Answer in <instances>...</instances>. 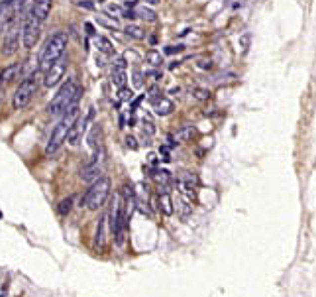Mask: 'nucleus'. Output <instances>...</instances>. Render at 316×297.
<instances>
[{
	"label": "nucleus",
	"instance_id": "f257e3e1",
	"mask_svg": "<svg viewBox=\"0 0 316 297\" xmlns=\"http://www.w3.org/2000/svg\"><path fill=\"white\" fill-rule=\"evenodd\" d=\"M79 116H81V114H79V100H75L63 114H61L57 126H55L53 132H51V138H49L47 148H45V154H47V156L55 154V152L63 146V142H67V136L71 132V128L75 126V122L79 120Z\"/></svg>",
	"mask_w": 316,
	"mask_h": 297
},
{
	"label": "nucleus",
	"instance_id": "f03ea898",
	"mask_svg": "<svg viewBox=\"0 0 316 297\" xmlns=\"http://www.w3.org/2000/svg\"><path fill=\"white\" fill-rule=\"evenodd\" d=\"M67 43H69L67 33L63 32L53 33V35L45 41V45H43V49H41V55H39V61H37V63H39V71L47 73L51 67L55 65L65 55Z\"/></svg>",
	"mask_w": 316,
	"mask_h": 297
},
{
	"label": "nucleus",
	"instance_id": "7ed1b4c3",
	"mask_svg": "<svg viewBox=\"0 0 316 297\" xmlns=\"http://www.w3.org/2000/svg\"><path fill=\"white\" fill-rule=\"evenodd\" d=\"M81 93H83V89L77 85V81L75 79H67V83L61 85V89L57 91V95L47 104V112L51 116H61L75 100L81 99Z\"/></svg>",
	"mask_w": 316,
	"mask_h": 297
},
{
	"label": "nucleus",
	"instance_id": "20e7f679",
	"mask_svg": "<svg viewBox=\"0 0 316 297\" xmlns=\"http://www.w3.org/2000/svg\"><path fill=\"white\" fill-rule=\"evenodd\" d=\"M108 195H110V179L108 177H100L98 181L91 183L89 191L83 197V205L87 209H91V211H96V209H100L106 203Z\"/></svg>",
	"mask_w": 316,
	"mask_h": 297
},
{
	"label": "nucleus",
	"instance_id": "39448f33",
	"mask_svg": "<svg viewBox=\"0 0 316 297\" xmlns=\"http://www.w3.org/2000/svg\"><path fill=\"white\" fill-rule=\"evenodd\" d=\"M35 93H37V77H35V73H32V75H28V77L18 85V89H16V93H14V97H12L14 110H24V108L32 102Z\"/></svg>",
	"mask_w": 316,
	"mask_h": 297
},
{
	"label": "nucleus",
	"instance_id": "423d86ee",
	"mask_svg": "<svg viewBox=\"0 0 316 297\" xmlns=\"http://www.w3.org/2000/svg\"><path fill=\"white\" fill-rule=\"evenodd\" d=\"M114 209H112V232H114V240L118 246H124L126 242V203L122 199H114Z\"/></svg>",
	"mask_w": 316,
	"mask_h": 297
},
{
	"label": "nucleus",
	"instance_id": "0eeeda50",
	"mask_svg": "<svg viewBox=\"0 0 316 297\" xmlns=\"http://www.w3.org/2000/svg\"><path fill=\"white\" fill-rule=\"evenodd\" d=\"M39 32H41V20L30 10L24 18V24H22V43L26 49L35 47V43L39 39Z\"/></svg>",
	"mask_w": 316,
	"mask_h": 297
},
{
	"label": "nucleus",
	"instance_id": "6e6552de",
	"mask_svg": "<svg viewBox=\"0 0 316 297\" xmlns=\"http://www.w3.org/2000/svg\"><path fill=\"white\" fill-rule=\"evenodd\" d=\"M20 32H22V28H20L18 18L14 22H10L8 28L4 30V39H2V47H0V53L4 57H10L20 49Z\"/></svg>",
	"mask_w": 316,
	"mask_h": 297
},
{
	"label": "nucleus",
	"instance_id": "1a4fd4ad",
	"mask_svg": "<svg viewBox=\"0 0 316 297\" xmlns=\"http://www.w3.org/2000/svg\"><path fill=\"white\" fill-rule=\"evenodd\" d=\"M26 0H8L0 4V30H6L10 22H14L20 16V10Z\"/></svg>",
	"mask_w": 316,
	"mask_h": 297
},
{
	"label": "nucleus",
	"instance_id": "9d476101",
	"mask_svg": "<svg viewBox=\"0 0 316 297\" xmlns=\"http://www.w3.org/2000/svg\"><path fill=\"white\" fill-rule=\"evenodd\" d=\"M95 118V108H91L89 112H87V116L85 118H81L79 116V120L75 122V126L71 128V132L67 136V142L71 144V146H79L81 144V140H83V136L87 132V126H89V122Z\"/></svg>",
	"mask_w": 316,
	"mask_h": 297
},
{
	"label": "nucleus",
	"instance_id": "9b49d317",
	"mask_svg": "<svg viewBox=\"0 0 316 297\" xmlns=\"http://www.w3.org/2000/svg\"><path fill=\"white\" fill-rule=\"evenodd\" d=\"M126 67H128V63L124 57H118V59H114V63H112V69H110V81H112V85H116L118 89L126 87V81H128Z\"/></svg>",
	"mask_w": 316,
	"mask_h": 297
},
{
	"label": "nucleus",
	"instance_id": "f8f14e48",
	"mask_svg": "<svg viewBox=\"0 0 316 297\" xmlns=\"http://www.w3.org/2000/svg\"><path fill=\"white\" fill-rule=\"evenodd\" d=\"M65 71H67V59H65V57H61V59H59L55 65H53L51 69H49V71H47V73H45V77H43V85H45V87H49V89H51V87H55V85H57V83L63 79Z\"/></svg>",
	"mask_w": 316,
	"mask_h": 297
},
{
	"label": "nucleus",
	"instance_id": "ddd939ff",
	"mask_svg": "<svg viewBox=\"0 0 316 297\" xmlns=\"http://www.w3.org/2000/svg\"><path fill=\"white\" fill-rule=\"evenodd\" d=\"M177 185L181 187V191H183V193L192 195V193H194V189H196V185H198V177H196L194 173L183 171V173L179 175V179H177Z\"/></svg>",
	"mask_w": 316,
	"mask_h": 297
},
{
	"label": "nucleus",
	"instance_id": "4468645a",
	"mask_svg": "<svg viewBox=\"0 0 316 297\" xmlns=\"http://www.w3.org/2000/svg\"><path fill=\"white\" fill-rule=\"evenodd\" d=\"M51 8H53V0H33L32 12L41 22H45L49 12H51Z\"/></svg>",
	"mask_w": 316,
	"mask_h": 297
},
{
	"label": "nucleus",
	"instance_id": "2eb2a0df",
	"mask_svg": "<svg viewBox=\"0 0 316 297\" xmlns=\"http://www.w3.org/2000/svg\"><path fill=\"white\" fill-rule=\"evenodd\" d=\"M152 106H154V112L158 116H169L173 112V100H169L167 97H158L156 100H152Z\"/></svg>",
	"mask_w": 316,
	"mask_h": 297
},
{
	"label": "nucleus",
	"instance_id": "dca6fc26",
	"mask_svg": "<svg viewBox=\"0 0 316 297\" xmlns=\"http://www.w3.org/2000/svg\"><path fill=\"white\" fill-rule=\"evenodd\" d=\"M24 73V63H14V65H8L2 73L0 77L4 79V83H12V81H18Z\"/></svg>",
	"mask_w": 316,
	"mask_h": 297
},
{
	"label": "nucleus",
	"instance_id": "f3484780",
	"mask_svg": "<svg viewBox=\"0 0 316 297\" xmlns=\"http://www.w3.org/2000/svg\"><path fill=\"white\" fill-rule=\"evenodd\" d=\"M93 39H95V47L100 51V53H104V55H114V45H112V41H110L108 37H104V35H95Z\"/></svg>",
	"mask_w": 316,
	"mask_h": 297
},
{
	"label": "nucleus",
	"instance_id": "a211bd4d",
	"mask_svg": "<svg viewBox=\"0 0 316 297\" xmlns=\"http://www.w3.org/2000/svg\"><path fill=\"white\" fill-rule=\"evenodd\" d=\"M104 244H106V217H100V221H98V225H96L95 246L102 250Z\"/></svg>",
	"mask_w": 316,
	"mask_h": 297
},
{
	"label": "nucleus",
	"instance_id": "6ab92c4d",
	"mask_svg": "<svg viewBox=\"0 0 316 297\" xmlns=\"http://www.w3.org/2000/svg\"><path fill=\"white\" fill-rule=\"evenodd\" d=\"M152 175H154V179H156L159 185H161V189H163V191H167V187H169V185H171V181H173V179H171V173H169L167 169H154V173H152Z\"/></svg>",
	"mask_w": 316,
	"mask_h": 297
},
{
	"label": "nucleus",
	"instance_id": "aec40b11",
	"mask_svg": "<svg viewBox=\"0 0 316 297\" xmlns=\"http://www.w3.org/2000/svg\"><path fill=\"white\" fill-rule=\"evenodd\" d=\"M159 209L165 213V215H173V199L169 195V191H159Z\"/></svg>",
	"mask_w": 316,
	"mask_h": 297
},
{
	"label": "nucleus",
	"instance_id": "412c9836",
	"mask_svg": "<svg viewBox=\"0 0 316 297\" xmlns=\"http://www.w3.org/2000/svg\"><path fill=\"white\" fill-rule=\"evenodd\" d=\"M136 16L142 18V20H146V22H156V20H158V14H156L152 8H148V6L136 8Z\"/></svg>",
	"mask_w": 316,
	"mask_h": 297
},
{
	"label": "nucleus",
	"instance_id": "4be33fe9",
	"mask_svg": "<svg viewBox=\"0 0 316 297\" xmlns=\"http://www.w3.org/2000/svg\"><path fill=\"white\" fill-rule=\"evenodd\" d=\"M146 61H148L152 67H161L163 63H165L161 51H158V49H150V51L146 53Z\"/></svg>",
	"mask_w": 316,
	"mask_h": 297
},
{
	"label": "nucleus",
	"instance_id": "5701e85b",
	"mask_svg": "<svg viewBox=\"0 0 316 297\" xmlns=\"http://www.w3.org/2000/svg\"><path fill=\"white\" fill-rule=\"evenodd\" d=\"M124 32H126L128 37H132V39H138V41L146 37L144 28H140V26H136V24H128L126 28H124Z\"/></svg>",
	"mask_w": 316,
	"mask_h": 297
},
{
	"label": "nucleus",
	"instance_id": "b1692460",
	"mask_svg": "<svg viewBox=\"0 0 316 297\" xmlns=\"http://www.w3.org/2000/svg\"><path fill=\"white\" fill-rule=\"evenodd\" d=\"M100 138H102V130H100V126H95L91 134H89V146L93 148V150H98V148H102V144H100Z\"/></svg>",
	"mask_w": 316,
	"mask_h": 297
},
{
	"label": "nucleus",
	"instance_id": "393cba45",
	"mask_svg": "<svg viewBox=\"0 0 316 297\" xmlns=\"http://www.w3.org/2000/svg\"><path fill=\"white\" fill-rule=\"evenodd\" d=\"M192 134H194V128L192 126H185V128H181L177 132L175 140H177V144H185V142H189L190 138H192Z\"/></svg>",
	"mask_w": 316,
	"mask_h": 297
},
{
	"label": "nucleus",
	"instance_id": "a878e982",
	"mask_svg": "<svg viewBox=\"0 0 316 297\" xmlns=\"http://www.w3.org/2000/svg\"><path fill=\"white\" fill-rule=\"evenodd\" d=\"M142 132H144V136H148V138H152L154 134H156V126H154V122L152 120H142Z\"/></svg>",
	"mask_w": 316,
	"mask_h": 297
},
{
	"label": "nucleus",
	"instance_id": "bb28decb",
	"mask_svg": "<svg viewBox=\"0 0 316 297\" xmlns=\"http://www.w3.org/2000/svg\"><path fill=\"white\" fill-rule=\"evenodd\" d=\"M118 99L122 100V102H132V100H134V91L128 89V87H122V89L118 91Z\"/></svg>",
	"mask_w": 316,
	"mask_h": 297
},
{
	"label": "nucleus",
	"instance_id": "cd10ccee",
	"mask_svg": "<svg viewBox=\"0 0 316 297\" xmlns=\"http://www.w3.org/2000/svg\"><path fill=\"white\" fill-rule=\"evenodd\" d=\"M71 207H73V199L71 197L63 199V201L59 203V215H61V217L69 215V213H71Z\"/></svg>",
	"mask_w": 316,
	"mask_h": 297
},
{
	"label": "nucleus",
	"instance_id": "c85d7f7f",
	"mask_svg": "<svg viewBox=\"0 0 316 297\" xmlns=\"http://www.w3.org/2000/svg\"><path fill=\"white\" fill-rule=\"evenodd\" d=\"M194 99L196 100H208L210 99V93L204 91V89H194Z\"/></svg>",
	"mask_w": 316,
	"mask_h": 297
},
{
	"label": "nucleus",
	"instance_id": "c756f323",
	"mask_svg": "<svg viewBox=\"0 0 316 297\" xmlns=\"http://www.w3.org/2000/svg\"><path fill=\"white\" fill-rule=\"evenodd\" d=\"M124 10H126V8H120V6H116V4H112V6L106 8V12H108V14H114V16H124Z\"/></svg>",
	"mask_w": 316,
	"mask_h": 297
},
{
	"label": "nucleus",
	"instance_id": "7c9ffc66",
	"mask_svg": "<svg viewBox=\"0 0 316 297\" xmlns=\"http://www.w3.org/2000/svg\"><path fill=\"white\" fill-rule=\"evenodd\" d=\"M181 51H183V47H181V45H177V47H175V45H169V47L165 49V53H169V55H173V53H181Z\"/></svg>",
	"mask_w": 316,
	"mask_h": 297
},
{
	"label": "nucleus",
	"instance_id": "2f4dec72",
	"mask_svg": "<svg viewBox=\"0 0 316 297\" xmlns=\"http://www.w3.org/2000/svg\"><path fill=\"white\" fill-rule=\"evenodd\" d=\"M159 156H161V160H163V162H169V160H171V158H169V150H167V148H161V150H159Z\"/></svg>",
	"mask_w": 316,
	"mask_h": 297
},
{
	"label": "nucleus",
	"instance_id": "473e14b6",
	"mask_svg": "<svg viewBox=\"0 0 316 297\" xmlns=\"http://www.w3.org/2000/svg\"><path fill=\"white\" fill-rule=\"evenodd\" d=\"M126 146L132 148V150H138V144H136V140H134L132 136H126Z\"/></svg>",
	"mask_w": 316,
	"mask_h": 297
},
{
	"label": "nucleus",
	"instance_id": "72a5a7b5",
	"mask_svg": "<svg viewBox=\"0 0 316 297\" xmlns=\"http://www.w3.org/2000/svg\"><path fill=\"white\" fill-rule=\"evenodd\" d=\"M134 85H136V87H142V73H140V71L134 73Z\"/></svg>",
	"mask_w": 316,
	"mask_h": 297
},
{
	"label": "nucleus",
	"instance_id": "f704fd0d",
	"mask_svg": "<svg viewBox=\"0 0 316 297\" xmlns=\"http://www.w3.org/2000/svg\"><path fill=\"white\" fill-rule=\"evenodd\" d=\"M85 30H87V35H91V37H95L96 35V32H95V28H93V24H85Z\"/></svg>",
	"mask_w": 316,
	"mask_h": 297
},
{
	"label": "nucleus",
	"instance_id": "c9c22d12",
	"mask_svg": "<svg viewBox=\"0 0 316 297\" xmlns=\"http://www.w3.org/2000/svg\"><path fill=\"white\" fill-rule=\"evenodd\" d=\"M198 67H200V69H210V67H212V61H210V59H208V61H206V59H200V61H198Z\"/></svg>",
	"mask_w": 316,
	"mask_h": 297
},
{
	"label": "nucleus",
	"instance_id": "e433bc0d",
	"mask_svg": "<svg viewBox=\"0 0 316 297\" xmlns=\"http://www.w3.org/2000/svg\"><path fill=\"white\" fill-rule=\"evenodd\" d=\"M148 77H152L154 81H159V79H161V73H159V71H150Z\"/></svg>",
	"mask_w": 316,
	"mask_h": 297
},
{
	"label": "nucleus",
	"instance_id": "4c0bfd02",
	"mask_svg": "<svg viewBox=\"0 0 316 297\" xmlns=\"http://www.w3.org/2000/svg\"><path fill=\"white\" fill-rule=\"evenodd\" d=\"M148 162L152 165H156L158 164V156H156V154H150V156H148Z\"/></svg>",
	"mask_w": 316,
	"mask_h": 297
},
{
	"label": "nucleus",
	"instance_id": "58836bf2",
	"mask_svg": "<svg viewBox=\"0 0 316 297\" xmlns=\"http://www.w3.org/2000/svg\"><path fill=\"white\" fill-rule=\"evenodd\" d=\"M6 290H8V284H4V286L0 288V297H6Z\"/></svg>",
	"mask_w": 316,
	"mask_h": 297
},
{
	"label": "nucleus",
	"instance_id": "ea45409f",
	"mask_svg": "<svg viewBox=\"0 0 316 297\" xmlns=\"http://www.w3.org/2000/svg\"><path fill=\"white\" fill-rule=\"evenodd\" d=\"M2 93H4V79L0 77V100H2Z\"/></svg>",
	"mask_w": 316,
	"mask_h": 297
},
{
	"label": "nucleus",
	"instance_id": "a19ab883",
	"mask_svg": "<svg viewBox=\"0 0 316 297\" xmlns=\"http://www.w3.org/2000/svg\"><path fill=\"white\" fill-rule=\"evenodd\" d=\"M144 2H146V4H150V6H156V4H159L161 0H144Z\"/></svg>",
	"mask_w": 316,
	"mask_h": 297
},
{
	"label": "nucleus",
	"instance_id": "79ce46f5",
	"mask_svg": "<svg viewBox=\"0 0 316 297\" xmlns=\"http://www.w3.org/2000/svg\"><path fill=\"white\" fill-rule=\"evenodd\" d=\"M2 2H8V0H0V4H2Z\"/></svg>",
	"mask_w": 316,
	"mask_h": 297
}]
</instances>
